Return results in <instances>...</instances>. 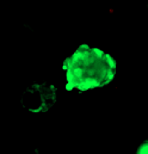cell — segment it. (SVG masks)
<instances>
[{"mask_svg": "<svg viewBox=\"0 0 148 154\" xmlns=\"http://www.w3.org/2000/svg\"><path fill=\"white\" fill-rule=\"evenodd\" d=\"M117 60L103 48L80 43L61 63L65 91L86 93L104 88L117 75Z\"/></svg>", "mask_w": 148, "mask_h": 154, "instance_id": "6da1fadb", "label": "cell"}, {"mask_svg": "<svg viewBox=\"0 0 148 154\" xmlns=\"http://www.w3.org/2000/svg\"><path fill=\"white\" fill-rule=\"evenodd\" d=\"M135 154H148V139L143 140L135 149Z\"/></svg>", "mask_w": 148, "mask_h": 154, "instance_id": "3957f363", "label": "cell"}, {"mask_svg": "<svg viewBox=\"0 0 148 154\" xmlns=\"http://www.w3.org/2000/svg\"><path fill=\"white\" fill-rule=\"evenodd\" d=\"M57 87L51 82H34L22 96V105L30 114H45L57 102Z\"/></svg>", "mask_w": 148, "mask_h": 154, "instance_id": "7a4b0ae2", "label": "cell"}]
</instances>
